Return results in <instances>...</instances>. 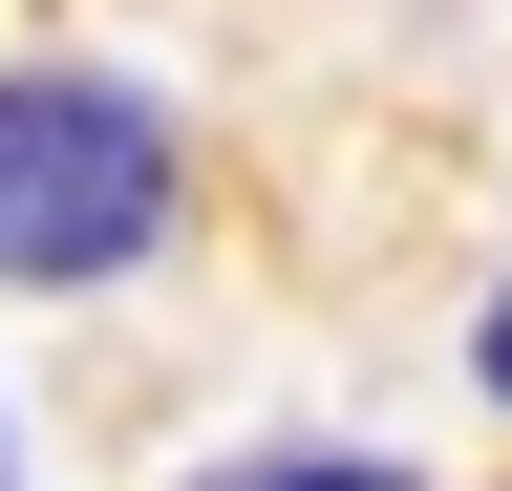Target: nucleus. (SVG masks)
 <instances>
[{"instance_id":"obj_1","label":"nucleus","mask_w":512,"mask_h":491,"mask_svg":"<svg viewBox=\"0 0 512 491\" xmlns=\"http://www.w3.org/2000/svg\"><path fill=\"white\" fill-rule=\"evenodd\" d=\"M171 193H192V150H171L150 86H107V65H0V278H22V299L128 278V257L171 235Z\"/></svg>"},{"instance_id":"obj_2","label":"nucleus","mask_w":512,"mask_h":491,"mask_svg":"<svg viewBox=\"0 0 512 491\" xmlns=\"http://www.w3.org/2000/svg\"><path fill=\"white\" fill-rule=\"evenodd\" d=\"M192 491H384L363 449H256V470H192Z\"/></svg>"},{"instance_id":"obj_3","label":"nucleus","mask_w":512,"mask_h":491,"mask_svg":"<svg viewBox=\"0 0 512 491\" xmlns=\"http://www.w3.org/2000/svg\"><path fill=\"white\" fill-rule=\"evenodd\" d=\"M470 363H491V406H512V299H491V321H470Z\"/></svg>"}]
</instances>
